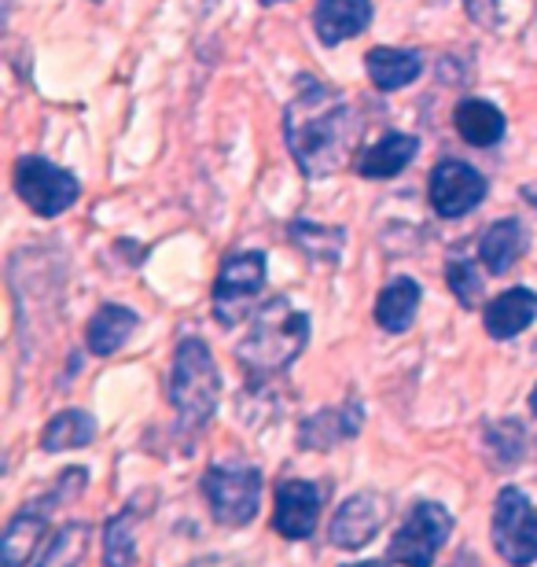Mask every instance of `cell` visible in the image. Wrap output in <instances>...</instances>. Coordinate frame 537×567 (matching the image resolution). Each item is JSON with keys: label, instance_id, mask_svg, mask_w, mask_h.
Wrapping results in <instances>:
<instances>
[{"label": "cell", "instance_id": "obj_32", "mask_svg": "<svg viewBox=\"0 0 537 567\" xmlns=\"http://www.w3.org/2000/svg\"><path fill=\"white\" fill-rule=\"evenodd\" d=\"M261 4H280V0H261Z\"/></svg>", "mask_w": 537, "mask_h": 567}, {"label": "cell", "instance_id": "obj_12", "mask_svg": "<svg viewBox=\"0 0 537 567\" xmlns=\"http://www.w3.org/2000/svg\"><path fill=\"white\" fill-rule=\"evenodd\" d=\"M386 513H391V502H386L383 494H375V491L353 494L350 502L339 505V513H335V519H331V527H328L331 546L347 549V553L364 549L383 530Z\"/></svg>", "mask_w": 537, "mask_h": 567}, {"label": "cell", "instance_id": "obj_4", "mask_svg": "<svg viewBox=\"0 0 537 567\" xmlns=\"http://www.w3.org/2000/svg\"><path fill=\"white\" fill-rule=\"evenodd\" d=\"M203 494L221 527H247L261 508V472L255 464H210L203 475Z\"/></svg>", "mask_w": 537, "mask_h": 567}, {"label": "cell", "instance_id": "obj_11", "mask_svg": "<svg viewBox=\"0 0 537 567\" xmlns=\"http://www.w3.org/2000/svg\"><path fill=\"white\" fill-rule=\"evenodd\" d=\"M328 486L310 480H283L277 486V505H272V527L288 542H306L317 530Z\"/></svg>", "mask_w": 537, "mask_h": 567}, {"label": "cell", "instance_id": "obj_16", "mask_svg": "<svg viewBox=\"0 0 537 567\" xmlns=\"http://www.w3.org/2000/svg\"><path fill=\"white\" fill-rule=\"evenodd\" d=\"M364 71H369L375 89L397 93V89L413 85L420 78V71H424V55L413 49H372L364 55Z\"/></svg>", "mask_w": 537, "mask_h": 567}, {"label": "cell", "instance_id": "obj_20", "mask_svg": "<svg viewBox=\"0 0 537 567\" xmlns=\"http://www.w3.org/2000/svg\"><path fill=\"white\" fill-rule=\"evenodd\" d=\"M523 251H527V229H523V221H516V218L489 225L483 244H478V258H483V266L494 277L508 274V269L523 258Z\"/></svg>", "mask_w": 537, "mask_h": 567}, {"label": "cell", "instance_id": "obj_24", "mask_svg": "<svg viewBox=\"0 0 537 567\" xmlns=\"http://www.w3.org/2000/svg\"><path fill=\"white\" fill-rule=\"evenodd\" d=\"M136 505H125L118 516H111V524L104 530V567H136Z\"/></svg>", "mask_w": 537, "mask_h": 567}, {"label": "cell", "instance_id": "obj_26", "mask_svg": "<svg viewBox=\"0 0 537 567\" xmlns=\"http://www.w3.org/2000/svg\"><path fill=\"white\" fill-rule=\"evenodd\" d=\"M89 535H93V527H89V524H66V527H60V535L52 538V546L41 557L38 567H78V560L85 557Z\"/></svg>", "mask_w": 537, "mask_h": 567}, {"label": "cell", "instance_id": "obj_3", "mask_svg": "<svg viewBox=\"0 0 537 567\" xmlns=\"http://www.w3.org/2000/svg\"><path fill=\"white\" fill-rule=\"evenodd\" d=\"M217 399H221V372L207 350V343L196 336L180 339L174 358V377H169V402L180 416V424L196 431L210 424L217 413Z\"/></svg>", "mask_w": 537, "mask_h": 567}, {"label": "cell", "instance_id": "obj_18", "mask_svg": "<svg viewBox=\"0 0 537 567\" xmlns=\"http://www.w3.org/2000/svg\"><path fill=\"white\" fill-rule=\"evenodd\" d=\"M416 152H420V141L413 137V133H386L383 141H375L369 152L361 155L358 174L372 177V181L397 177L416 158Z\"/></svg>", "mask_w": 537, "mask_h": 567}, {"label": "cell", "instance_id": "obj_6", "mask_svg": "<svg viewBox=\"0 0 537 567\" xmlns=\"http://www.w3.org/2000/svg\"><path fill=\"white\" fill-rule=\"evenodd\" d=\"M266 255L236 251L225 258L214 284V321L221 328H236L250 310H258L261 288H266Z\"/></svg>", "mask_w": 537, "mask_h": 567}, {"label": "cell", "instance_id": "obj_1", "mask_svg": "<svg viewBox=\"0 0 537 567\" xmlns=\"http://www.w3.org/2000/svg\"><path fill=\"white\" fill-rule=\"evenodd\" d=\"M283 137L306 177H331L353 158L361 118L342 89L302 74L283 115Z\"/></svg>", "mask_w": 537, "mask_h": 567}, {"label": "cell", "instance_id": "obj_17", "mask_svg": "<svg viewBox=\"0 0 537 567\" xmlns=\"http://www.w3.org/2000/svg\"><path fill=\"white\" fill-rule=\"evenodd\" d=\"M453 126L472 147H494L505 141L508 122L489 100H461L453 111Z\"/></svg>", "mask_w": 537, "mask_h": 567}, {"label": "cell", "instance_id": "obj_28", "mask_svg": "<svg viewBox=\"0 0 537 567\" xmlns=\"http://www.w3.org/2000/svg\"><path fill=\"white\" fill-rule=\"evenodd\" d=\"M497 4L500 0H464V11L478 22V27L494 30L497 27Z\"/></svg>", "mask_w": 537, "mask_h": 567}, {"label": "cell", "instance_id": "obj_10", "mask_svg": "<svg viewBox=\"0 0 537 567\" xmlns=\"http://www.w3.org/2000/svg\"><path fill=\"white\" fill-rule=\"evenodd\" d=\"M427 196L438 218H464L486 199V177L475 166L461 163V158H442L431 169Z\"/></svg>", "mask_w": 537, "mask_h": 567}, {"label": "cell", "instance_id": "obj_23", "mask_svg": "<svg viewBox=\"0 0 537 567\" xmlns=\"http://www.w3.org/2000/svg\"><path fill=\"white\" fill-rule=\"evenodd\" d=\"M291 240L310 258H317V262L335 266L342 258V247H347V233L335 229V225H313V221L299 218L291 225Z\"/></svg>", "mask_w": 537, "mask_h": 567}, {"label": "cell", "instance_id": "obj_15", "mask_svg": "<svg viewBox=\"0 0 537 567\" xmlns=\"http://www.w3.org/2000/svg\"><path fill=\"white\" fill-rule=\"evenodd\" d=\"M136 324H141V317H136V310H130V306H114V302L100 306V310L93 313V321H89V328H85L89 354L111 358L114 350H122L125 339L136 332Z\"/></svg>", "mask_w": 537, "mask_h": 567}, {"label": "cell", "instance_id": "obj_9", "mask_svg": "<svg viewBox=\"0 0 537 567\" xmlns=\"http://www.w3.org/2000/svg\"><path fill=\"white\" fill-rule=\"evenodd\" d=\"M450 535H453L450 508L438 502H420L413 513H409L405 524L397 527V535L391 538L386 560L402 564V567H431Z\"/></svg>", "mask_w": 537, "mask_h": 567}, {"label": "cell", "instance_id": "obj_29", "mask_svg": "<svg viewBox=\"0 0 537 567\" xmlns=\"http://www.w3.org/2000/svg\"><path fill=\"white\" fill-rule=\"evenodd\" d=\"M519 192H523V199H527V203H530V207L537 210V181H534V185H523Z\"/></svg>", "mask_w": 537, "mask_h": 567}, {"label": "cell", "instance_id": "obj_14", "mask_svg": "<svg viewBox=\"0 0 537 567\" xmlns=\"http://www.w3.org/2000/svg\"><path fill=\"white\" fill-rule=\"evenodd\" d=\"M537 321V291L508 288L483 310V324L494 339H516Z\"/></svg>", "mask_w": 537, "mask_h": 567}, {"label": "cell", "instance_id": "obj_5", "mask_svg": "<svg viewBox=\"0 0 537 567\" xmlns=\"http://www.w3.org/2000/svg\"><path fill=\"white\" fill-rule=\"evenodd\" d=\"M85 480H89L85 468H71V472H63V480L55 483L52 494H44L41 502H33V505H22L19 513L11 516V524L4 527V538H0V564H4V567L27 564L30 553L38 549L44 527H49V513H52V508L66 505L71 497H78V491H82Z\"/></svg>", "mask_w": 537, "mask_h": 567}, {"label": "cell", "instance_id": "obj_25", "mask_svg": "<svg viewBox=\"0 0 537 567\" xmlns=\"http://www.w3.org/2000/svg\"><path fill=\"white\" fill-rule=\"evenodd\" d=\"M486 450L500 468H516L527 453V431L519 427V421H500L486 427Z\"/></svg>", "mask_w": 537, "mask_h": 567}, {"label": "cell", "instance_id": "obj_2", "mask_svg": "<svg viewBox=\"0 0 537 567\" xmlns=\"http://www.w3.org/2000/svg\"><path fill=\"white\" fill-rule=\"evenodd\" d=\"M306 339H310V317L295 310L291 299L277 295V299L258 306L247 336L236 343V361L255 380L277 377V372H283L302 354Z\"/></svg>", "mask_w": 537, "mask_h": 567}, {"label": "cell", "instance_id": "obj_8", "mask_svg": "<svg viewBox=\"0 0 537 567\" xmlns=\"http://www.w3.org/2000/svg\"><path fill=\"white\" fill-rule=\"evenodd\" d=\"M494 549L512 567L537 564V508L519 486H505L494 502Z\"/></svg>", "mask_w": 537, "mask_h": 567}, {"label": "cell", "instance_id": "obj_31", "mask_svg": "<svg viewBox=\"0 0 537 567\" xmlns=\"http://www.w3.org/2000/svg\"><path fill=\"white\" fill-rule=\"evenodd\" d=\"M530 413H534V416H537V388H534V391H530Z\"/></svg>", "mask_w": 537, "mask_h": 567}, {"label": "cell", "instance_id": "obj_19", "mask_svg": "<svg viewBox=\"0 0 537 567\" xmlns=\"http://www.w3.org/2000/svg\"><path fill=\"white\" fill-rule=\"evenodd\" d=\"M420 299H424V291L413 277H394L375 299V321H380L383 332H405L416 321Z\"/></svg>", "mask_w": 537, "mask_h": 567}, {"label": "cell", "instance_id": "obj_13", "mask_svg": "<svg viewBox=\"0 0 537 567\" xmlns=\"http://www.w3.org/2000/svg\"><path fill=\"white\" fill-rule=\"evenodd\" d=\"M372 22V0H317L313 8V30L321 44H342L347 38L369 30Z\"/></svg>", "mask_w": 537, "mask_h": 567}, {"label": "cell", "instance_id": "obj_27", "mask_svg": "<svg viewBox=\"0 0 537 567\" xmlns=\"http://www.w3.org/2000/svg\"><path fill=\"white\" fill-rule=\"evenodd\" d=\"M445 280H450V291L456 295V302L467 306V310L483 299V277H478L472 258H453V262L445 266Z\"/></svg>", "mask_w": 537, "mask_h": 567}, {"label": "cell", "instance_id": "obj_30", "mask_svg": "<svg viewBox=\"0 0 537 567\" xmlns=\"http://www.w3.org/2000/svg\"><path fill=\"white\" fill-rule=\"evenodd\" d=\"M391 560H364V564H350V567H386Z\"/></svg>", "mask_w": 537, "mask_h": 567}, {"label": "cell", "instance_id": "obj_7", "mask_svg": "<svg viewBox=\"0 0 537 567\" xmlns=\"http://www.w3.org/2000/svg\"><path fill=\"white\" fill-rule=\"evenodd\" d=\"M16 192L38 218H60L63 210H71L78 203L82 185H78L71 169L55 166L41 155H27L16 163Z\"/></svg>", "mask_w": 537, "mask_h": 567}, {"label": "cell", "instance_id": "obj_21", "mask_svg": "<svg viewBox=\"0 0 537 567\" xmlns=\"http://www.w3.org/2000/svg\"><path fill=\"white\" fill-rule=\"evenodd\" d=\"M358 431H361V405L347 402L342 410H328V413L310 416L299 431V442L306 450H328L342 439H353Z\"/></svg>", "mask_w": 537, "mask_h": 567}, {"label": "cell", "instance_id": "obj_22", "mask_svg": "<svg viewBox=\"0 0 537 567\" xmlns=\"http://www.w3.org/2000/svg\"><path fill=\"white\" fill-rule=\"evenodd\" d=\"M96 439V421L85 410H66L60 416H52L49 427L41 435V446L55 453V450H82Z\"/></svg>", "mask_w": 537, "mask_h": 567}]
</instances>
